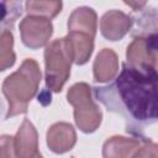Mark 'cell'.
<instances>
[{"label":"cell","mask_w":158,"mask_h":158,"mask_svg":"<svg viewBox=\"0 0 158 158\" xmlns=\"http://www.w3.org/2000/svg\"><path fill=\"white\" fill-rule=\"evenodd\" d=\"M115 86L128 115L138 121L158 120V72L154 68L125 63Z\"/></svg>","instance_id":"cell-1"},{"label":"cell","mask_w":158,"mask_h":158,"mask_svg":"<svg viewBox=\"0 0 158 158\" xmlns=\"http://www.w3.org/2000/svg\"><path fill=\"white\" fill-rule=\"evenodd\" d=\"M42 73L33 58H26L19 69L7 75L1 85V91L7 101L6 118L26 114L30 101L38 91Z\"/></svg>","instance_id":"cell-2"},{"label":"cell","mask_w":158,"mask_h":158,"mask_svg":"<svg viewBox=\"0 0 158 158\" xmlns=\"http://www.w3.org/2000/svg\"><path fill=\"white\" fill-rule=\"evenodd\" d=\"M43 57L46 86L53 93H60L70 77V67L74 63L73 51L67 36L49 42Z\"/></svg>","instance_id":"cell-3"},{"label":"cell","mask_w":158,"mask_h":158,"mask_svg":"<svg viewBox=\"0 0 158 158\" xmlns=\"http://www.w3.org/2000/svg\"><path fill=\"white\" fill-rule=\"evenodd\" d=\"M67 101L74 107V121L84 133L95 132L102 121V112L91 95V86L80 81L73 84L67 91Z\"/></svg>","instance_id":"cell-4"},{"label":"cell","mask_w":158,"mask_h":158,"mask_svg":"<svg viewBox=\"0 0 158 158\" xmlns=\"http://www.w3.org/2000/svg\"><path fill=\"white\" fill-rule=\"evenodd\" d=\"M20 33L26 47L31 49L42 48L48 44L53 35V25L49 19L27 15L20 22Z\"/></svg>","instance_id":"cell-5"},{"label":"cell","mask_w":158,"mask_h":158,"mask_svg":"<svg viewBox=\"0 0 158 158\" xmlns=\"http://www.w3.org/2000/svg\"><path fill=\"white\" fill-rule=\"evenodd\" d=\"M46 143L56 154H63L73 149L77 143V132L69 122H56L49 126L46 133Z\"/></svg>","instance_id":"cell-6"},{"label":"cell","mask_w":158,"mask_h":158,"mask_svg":"<svg viewBox=\"0 0 158 158\" xmlns=\"http://www.w3.org/2000/svg\"><path fill=\"white\" fill-rule=\"evenodd\" d=\"M132 19L120 10H109L100 19V32L109 41L122 40L132 27Z\"/></svg>","instance_id":"cell-7"},{"label":"cell","mask_w":158,"mask_h":158,"mask_svg":"<svg viewBox=\"0 0 158 158\" xmlns=\"http://www.w3.org/2000/svg\"><path fill=\"white\" fill-rule=\"evenodd\" d=\"M14 147L17 158H35L40 153L38 133L28 118H25L20 125L14 137Z\"/></svg>","instance_id":"cell-8"},{"label":"cell","mask_w":158,"mask_h":158,"mask_svg":"<svg viewBox=\"0 0 158 158\" xmlns=\"http://www.w3.org/2000/svg\"><path fill=\"white\" fill-rule=\"evenodd\" d=\"M68 32H78L95 38L98 30V15L89 6H79L68 17Z\"/></svg>","instance_id":"cell-9"},{"label":"cell","mask_w":158,"mask_h":158,"mask_svg":"<svg viewBox=\"0 0 158 158\" xmlns=\"http://www.w3.org/2000/svg\"><path fill=\"white\" fill-rule=\"evenodd\" d=\"M118 73V57L111 48H102L93 63V74L96 83H107Z\"/></svg>","instance_id":"cell-10"},{"label":"cell","mask_w":158,"mask_h":158,"mask_svg":"<svg viewBox=\"0 0 158 158\" xmlns=\"http://www.w3.org/2000/svg\"><path fill=\"white\" fill-rule=\"evenodd\" d=\"M138 148V138L111 136L102 144V158H132Z\"/></svg>","instance_id":"cell-11"},{"label":"cell","mask_w":158,"mask_h":158,"mask_svg":"<svg viewBox=\"0 0 158 158\" xmlns=\"http://www.w3.org/2000/svg\"><path fill=\"white\" fill-rule=\"evenodd\" d=\"M126 59L131 67L136 68H154L153 54L148 48L146 37L138 36L132 40L126 49Z\"/></svg>","instance_id":"cell-12"},{"label":"cell","mask_w":158,"mask_h":158,"mask_svg":"<svg viewBox=\"0 0 158 158\" xmlns=\"http://www.w3.org/2000/svg\"><path fill=\"white\" fill-rule=\"evenodd\" d=\"M67 38L69 40L73 56H74V63L77 65L85 64L94 51V38L91 36L78 33V32H68Z\"/></svg>","instance_id":"cell-13"},{"label":"cell","mask_w":158,"mask_h":158,"mask_svg":"<svg viewBox=\"0 0 158 158\" xmlns=\"http://www.w3.org/2000/svg\"><path fill=\"white\" fill-rule=\"evenodd\" d=\"M63 7L62 1H33L28 0L25 2L26 12L31 16H40L46 19L56 17Z\"/></svg>","instance_id":"cell-14"},{"label":"cell","mask_w":158,"mask_h":158,"mask_svg":"<svg viewBox=\"0 0 158 158\" xmlns=\"http://www.w3.org/2000/svg\"><path fill=\"white\" fill-rule=\"evenodd\" d=\"M16 60L14 52V36L11 31L2 30L0 36V70L4 72L12 67Z\"/></svg>","instance_id":"cell-15"},{"label":"cell","mask_w":158,"mask_h":158,"mask_svg":"<svg viewBox=\"0 0 158 158\" xmlns=\"http://www.w3.org/2000/svg\"><path fill=\"white\" fill-rule=\"evenodd\" d=\"M0 158H17L14 147V137L2 135L0 138Z\"/></svg>","instance_id":"cell-16"},{"label":"cell","mask_w":158,"mask_h":158,"mask_svg":"<svg viewBox=\"0 0 158 158\" xmlns=\"http://www.w3.org/2000/svg\"><path fill=\"white\" fill-rule=\"evenodd\" d=\"M132 158H158V143L146 142L139 146V148L135 152Z\"/></svg>","instance_id":"cell-17"},{"label":"cell","mask_w":158,"mask_h":158,"mask_svg":"<svg viewBox=\"0 0 158 158\" xmlns=\"http://www.w3.org/2000/svg\"><path fill=\"white\" fill-rule=\"evenodd\" d=\"M127 5H130V6H132L135 10H138L141 6H144L146 5V2H141V4H137V2H126Z\"/></svg>","instance_id":"cell-18"},{"label":"cell","mask_w":158,"mask_h":158,"mask_svg":"<svg viewBox=\"0 0 158 158\" xmlns=\"http://www.w3.org/2000/svg\"><path fill=\"white\" fill-rule=\"evenodd\" d=\"M153 54V60H154V69L158 72V52H152Z\"/></svg>","instance_id":"cell-19"},{"label":"cell","mask_w":158,"mask_h":158,"mask_svg":"<svg viewBox=\"0 0 158 158\" xmlns=\"http://www.w3.org/2000/svg\"><path fill=\"white\" fill-rule=\"evenodd\" d=\"M35 158H43V157H42V154H41V153H38V154H37Z\"/></svg>","instance_id":"cell-20"},{"label":"cell","mask_w":158,"mask_h":158,"mask_svg":"<svg viewBox=\"0 0 158 158\" xmlns=\"http://www.w3.org/2000/svg\"><path fill=\"white\" fill-rule=\"evenodd\" d=\"M70 158H75V157H70Z\"/></svg>","instance_id":"cell-21"}]
</instances>
